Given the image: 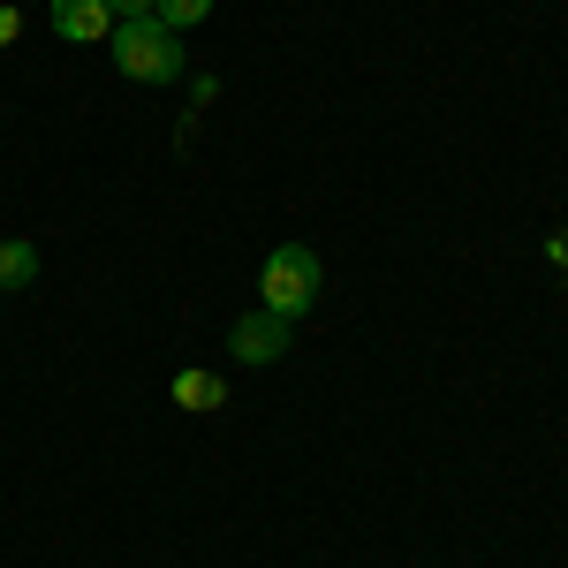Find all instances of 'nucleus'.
Segmentation results:
<instances>
[{
    "instance_id": "obj_4",
    "label": "nucleus",
    "mask_w": 568,
    "mask_h": 568,
    "mask_svg": "<svg viewBox=\"0 0 568 568\" xmlns=\"http://www.w3.org/2000/svg\"><path fill=\"white\" fill-rule=\"evenodd\" d=\"M53 31L77 45L114 39V0H53Z\"/></svg>"
},
{
    "instance_id": "obj_7",
    "label": "nucleus",
    "mask_w": 568,
    "mask_h": 568,
    "mask_svg": "<svg viewBox=\"0 0 568 568\" xmlns=\"http://www.w3.org/2000/svg\"><path fill=\"white\" fill-rule=\"evenodd\" d=\"M205 8H213V0H160L152 16H160L168 31H190V23H205Z\"/></svg>"
},
{
    "instance_id": "obj_5",
    "label": "nucleus",
    "mask_w": 568,
    "mask_h": 568,
    "mask_svg": "<svg viewBox=\"0 0 568 568\" xmlns=\"http://www.w3.org/2000/svg\"><path fill=\"white\" fill-rule=\"evenodd\" d=\"M175 402L182 409H220L227 402V379L220 372H175Z\"/></svg>"
},
{
    "instance_id": "obj_1",
    "label": "nucleus",
    "mask_w": 568,
    "mask_h": 568,
    "mask_svg": "<svg viewBox=\"0 0 568 568\" xmlns=\"http://www.w3.org/2000/svg\"><path fill=\"white\" fill-rule=\"evenodd\" d=\"M114 69L136 84H175L182 77V31H168L160 16H122L114 23Z\"/></svg>"
},
{
    "instance_id": "obj_3",
    "label": "nucleus",
    "mask_w": 568,
    "mask_h": 568,
    "mask_svg": "<svg viewBox=\"0 0 568 568\" xmlns=\"http://www.w3.org/2000/svg\"><path fill=\"white\" fill-rule=\"evenodd\" d=\"M288 334H296V318H281V311H251V318L227 326V349L243 356V364H281V356H288Z\"/></svg>"
},
{
    "instance_id": "obj_8",
    "label": "nucleus",
    "mask_w": 568,
    "mask_h": 568,
    "mask_svg": "<svg viewBox=\"0 0 568 568\" xmlns=\"http://www.w3.org/2000/svg\"><path fill=\"white\" fill-rule=\"evenodd\" d=\"M16 31H23V16H16V8H0V45L16 39Z\"/></svg>"
},
{
    "instance_id": "obj_2",
    "label": "nucleus",
    "mask_w": 568,
    "mask_h": 568,
    "mask_svg": "<svg viewBox=\"0 0 568 568\" xmlns=\"http://www.w3.org/2000/svg\"><path fill=\"white\" fill-rule=\"evenodd\" d=\"M258 288H265V311H281V318H304V311L318 304V258H311L304 243H281V251L265 258Z\"/></svg>"
},
{
    "instance_id": "obj_6",
    "label": "nucleus",
    "mask_w": 568,
    "mask_h": 568,
    "mask_svg": "<svg viewBox=\"0 0 568 568\" xmlns=\"http://www.w3.org/2000/svg\"><path fill=\"white\" fill-rule=\"evenodd\" d=\"M39 281V251L31 243H0V288H31Z\"/></svg>"
},
{
    "instance_id": "obj_9",
    "label": "nucleus",
    "mask_w": 568,
    "mask_h": 568,
    "mask_svg": "<svg viewBox=\"0 0 568 568\" xmlns=\"http://www.w3.org/2000/svg\"><path fill=\"white\" fill-rule=\"evenodd\" d=\"M160 0H114V16H152Z\"/></svg>"
}]
</instances>
